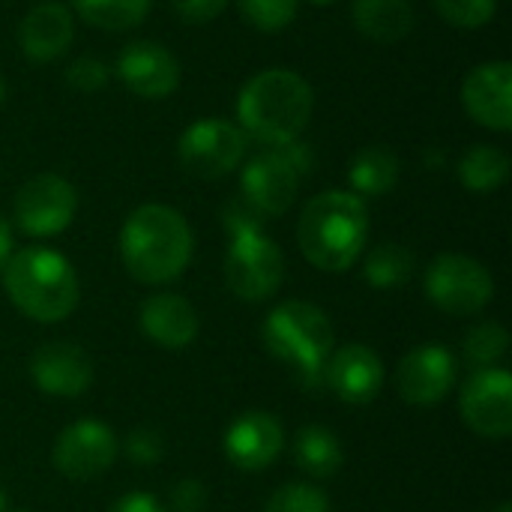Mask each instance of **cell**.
Returning <instances> with one entry per match:
<instances>
[{"label":"cell","instance_id":"27","mask_svg":"<svg viewBox=\"0 0 512 512\" xmlns=\"http://www.w3.org/2000/svg\"><path fill=\"white\" fill-rule=\"evenodd\" d=\"M507 348H510V333L498 321H483L465 336V354L477 369L498 366Z\"/></svg>","mask_w":512,"mask_h":512},{"label":"cell","instance_id":"7","mask_svg":"<svg viewBox=\"0 0 512 512\" xmlns=\"http://www.w3.org/2000/svg\"><path fill=\"white\" fill-rule=\"evenodd\" d=\"M285 279V255L261 228L231 234L225 255V285L243 303L270 300Z\"/></svg>","mask_w":512,"mask_h":512},{"label":"cell","instance_id":"29","mask_svg":"<svg viewBox=\"0 0 512 512\" xmlns=\"http://www.w3.org/2000/svg\"><path fill=\"white\" fill-rule=\"evenodd\" d=\"M237 6L240 15L264 33L285 30L297 15V0H237Z\"/></svg>","mask_w":512,"mask_h":512},{"label":"cell","instance_id":"41","mask_svg":"<svg viewBox=\"0 0 512 512\" xmlns=\"http://www.w3.org/2000/svg\"><path fill=\"white\" fill-rule=\"evenodd\" d=\"M9 512H30V510H9Z\"/></svg>","mask_w":512,"mask_h":512},{"label":"cell","instance_id":"11","mask_svg":"<svg viewBox=\"0 0 512 512\" xmlns=\"http://www.w3.org/2000/svg\"><path fill=\"white\" fill-rule=\"evenodd\" d=\"M459 411L465 426L486 438L504 441L512 432V378L507 369H474L459 393Z\"/></svg>","mask_w":512,"mask_h":512},{"label":"cell","instance_id":"21","mask_svg":"<svg viewBox=\"0 0 512 512\" xmlns=\"http://www.w3.org/2000/svg\"><path fill=\"white\" fill-rule=\"evenodd\" d=\"M351 18L354 27L378 45H393L414 27V9L408 0H354Z\"/></svg>","mask_w":512,"mask_h":512},{"label":"cell","instance_id":"16","mask_svg":"<svg viewBox=\"0 0 512 512\" xmlns=\"http://www.w3.org/2000/svg\"><path fill=\"white\" fill-rule=\"evenodd\" d=\"M324 384L348 405H369L378 399L387 381V369L381 357L360 342L342 345L324 363Z\"/></svg>","mask_w":512,"mask_h":512},{"label":"cell","instance_id":"33","mask_svg":"<svg viewBox=\"0 0 512 512\" xmlns=\"http://www.w3.org/2000/svg\"><path fill=\"white\" fill-rule=\"evenodd\" d=\"M168 504H171V512H204V507H207V486L201 480L186 477V480L171 486Z\"/></svg>","mask_w":512,"mask_h":512},{"label":"cell","instance_id":"31","mask_svg":"<svg viewBox=\"0 0 512 512\" xmlns=\"http://www.w3.org/2000/svg\"><path fill=\"white\" fill-rule=\"evenodd\" d=\"M66 81L78 93H96L108 84V66L99 57H78L66 69Z\"/></svg>","mask_w":512,"mask_h":512},{"label":"cell","instance_id":"6","mask_svg":"<svg viewBox=\"0 0 512 512\" xmlns=\"http://www.w3.org/2000/svg\"><path fill=\"white\" fill-rule=\"evenodd\" d=\"M309 165H312V153L300 141L273 147L249 159L240 174V192H243L240 201L261 219L288 213L291 204L297 201V189Z\"/></svg>","mask_w":512,"mask_h":512},{"label":"cell","instance_id":"23","mask_svg":"<svg viewBox=\"0 0 512 512\" xmlns=\"http://www.w3.org/2000/svg\"><path fill=\"white\" fill-rule=\"evenodd\" d=\"M348 183H351L354 195H360V198L387 195L399 183V156L390 147H384V144L363 147L351 159Z\"/></svg>","mask_w":512,"mask_h":512},{"label":"cell","instance_id":"34","mask_svg":"<svg viewBox=\"0 0 512 512\" xmlns=\"http://www.w3.org/2000/svg\"><path fill=\"white\" fill-rule=\"evenodd\" d=\"M171 3L186 24H207L219 18L228 6V0H171Z\"/></svg>","mask_w":512,"mask_h":512},{"label":"cell","instance_id":"30","mask_svg":"<svg viewBox=\"0 0 512 512\" xmlns=\"http://www.w3.org/2000/svg\"><path fill=\"white\" fill-rule=\"evenodd\" d=\"M441 18L462 30H477L489 24L498 12V0H432Z\"/></svg>","mask_w":512,"mask_h":512},{"label":"cell","instance_id":"35","mask_svg":"<svg viewBox=\"0 0 512 512\" xmlns=\"http://www.w3.org/2000/svg\"><path fill=\"white\" fill-rule=\"evenodd\" d=\"M108 512H168L162 507V501H156L153 495L147 492H129L123 498L114 501V507Z\"/></svg>","mask_w":512,"mask_h":512},{"label":"cell","instance_id":"36","mask_svg":"<svg viewBox=\"0 0 512 512\" xmlns=\"http://www.w3.org/2000/svg\"><path fill=\"white\" fill-rule=\"evenodd\" d=\"M12 252H15V240H12V228H9V222L0 216V270L6 267V261L12 258Z\"/></svg>","mask_w":512,"mask_h":512},{"label":"cell","instance_id":"20","mask_svg":"<svg viewBox=\"0 0 512 512\" xmlns=\"http://www.w3.org/2000/svg\"><path fill=\"white\" fill-rule=\"evenodd\" d=\"M75 36V18L63 3H39L33 6L21 27H18V45L27 60L33 63H51L63 57Z\"/></svg>","mask_w":512,"mask_h":512},{"label":"cell","instance_id":"28","mask_svg":"<svg viewBox=\"0 0 512 512\" xmlns=\"http://www.w3.org/2000/svg\"><path fill=\"white\" fill-rule=\"evenodd\" d=\"M264 512H330V498L312 483H288L270 495Z\"/></svg>","mask_w":512,"mask_h":512},{"label":"cell","instance_id":"12","mask_svg":"<svg viewBox=\"0 0 512 512\" xmlns=\"http://www.w3.org/2000/svg\"><path fill=\"white\" fill-rule=\"evenodd\" d=\"M117 453V435L105 423L78 420L57 435L51 447V465L69 480H96L114 465Z\"/></svg>","mask_w":512,"mask_h":512},{"label":"cell","instance_id":"17","mask_svg":"<svg viewBox=\"0 0 512 512\" xmlns=\"http://www.w3.org/2000/svg\"><path fill=\"white\" fill-rule=\"evenodd\" d=\"M30 378L45 396L78 399L93 384V360L81 345L48 342L30 357Z\"/></svg>","mask_w":512,"mask_h":512},{"label":"cell","instance_id":"18","mask_svg":"<svg viewBox=\"0 0 512 512\" xmlns=\"http://www.w3.org/2000/svg\"><path fill=\"white\" fill-rule=\"evenodd\" d=\"M225 456L240 471H264L285 447L282 423L267 411H246L240 414L225 432Z\"/></svg>","mask_w":512,"mask_h":512},{"label":"cell","instance_id":"38","mask_svg":"<svg viewBox=\"0 0 512 512\" xmlns=\"http://www.w3.org/2000/svg\"><path fill=\"white\" fill-rule=\"evenodd\" d=\"M6 99V81H3V75H0V102Z\"/></svg>","mask_w":512,"mask_h":512},{"label":"cell","instance_id":"24","mask_svg":"<svg viewBox=\"0 0 512 512\" xmlns=\"http://www.w3.org/2000/svg\"><path fill=\"white\" fill-rule=\"evenodd\" d=\"M459 180L471 192H495L510 180V156L495 144H477L459 159Z\"/></svg>","mask_w":512,"mask_h":512},{"label":"cell","instance_id":"9","mask_svg":"<svg viewBox=\"0 0 512 512\" xmlns=\"http://www.w3.org/2000/svg\"><path fill=\"white\" fill-rule=\"evenodd\" d=\"M246 132L222 117H207L192 123L177 144L180 165L201 180H219L231 174L246 159Z\"/></svg>","mask_w":512,"mask_h":512},{"label":"cell","instance_id":"4","mask_svg":"<svg viewBox=\"0 0 512 512\" xmlns=\"http://www.w3.org/2000/svg\"><path fill=\"white\" fill-rule=\"evenodd\" d=\"M3 288L12 306L39 324H57L69 318L81 300L75 267L48 246H27L6 261Z\"/></svg>","mask_w":512,"mask_h":512},{"label":"cell","instance_id":"8","mask_svg":"<svg viewBox=\"0 0 512 512\" xmlns=\"http://www.w3.org/2000/svg\"><path fill=\"white\" fill-rule=\"evenodd\" d=\"M426 297L447 315H477L492 303L495 279L477 258L447 252L438 255L426 270Z\"/></svg>","mask_w":512,"mask_h":512},{"label":"cell","instance_id":"37","mask_svg":"<svg viewBox=\"0 0 512 512\" xmlns=\"http://www.w3.org/2000/svg\"><path fill=\"white\" fill-rule=\"evenodd\" d=\"M0 512H9V498H6L3 489H0Z\"/></svg>","mask_w":512,"mask_h":512},{"label":"cell","instance_id":"5","mask_svg":"<svg viewBox=\"0 0 512 512\" xmlns=\"http://www.w3.org/2000/svg\"><path fill=\"white\" fill-rule=\"evenodd\" d=\"M261 339L279 363L312 378L324 375V363L333 354L336 342L327 312L306 300L279 303L267 315Z\"/></svg>","mask_w":512,"mask_h":512},{"label":"cell","instance_id":"1","mask_svg":"<svg viewBox=\"0 0 512 512\" xmlns=\"http://www.w3.org/2000/svg\"><path fill=\"white\" fill-rule=\"evenodd\" d=\"M192 228L168 204H141L120 228V261L141 285H168L192 261Z\"/></svg>","mask_w":512,"mask_h":512},{"label":"cell","instance_id":"25","mask_svg":"<svg viewBox=\"0 0 512 512\" xmlns=\"http://www.w3.org/2000/svg\"><path fill=\"white\" fill-rule=\"evenodd\" d=\"M414 273V255L402 243H381L366 255L363 276L375 288H402Z\"/></svg>","mask_w":512,"mask_h":512},{"label":"cell","instance_id":"19","mask_svg":"<svg viewBox=\"0 0 512 512\" xmlns=\"http://www.w3.org/2000/svg\"><path fill=\"white\" fill-rule=\"evenodd\" d=\"M138 324H141V333L165 351H183L201 333V318L195 306L186 297L171 294V291L147 297L141 306Z\"/></svg>","mask_w":512,"mask_h":512},{"label":"cell","instance_id":"3","mask_svg":"<svg viewBox=\"0 0 512 512\" xmlns=\"http://www.w3.org/2000/svg\"><path fill=\"white\" fill-rule=\"evenodd\" d=\"M369 240L366 201L345 189L315 195L297 222V243L303 258L324 273H345L354 267Z\"/></svg>","mask_w":512,"mask_h":512},{"label":"cell","instance_id":"39","mask_svg":"<svg viewBox=\"0 0 512 512\" xmlns=\"http://www.w3.org/2000/svg\"><path fill=\"white\" fill-rule=\"evenodd\" d=\"M495 512H512V504H510V501H504V504H501V507H498Z\"/></svg>","mask_w":512,"mask_h":512},{"label":"cell","instance_id":"15","mask_svg":"<svg viewBox=\"0 0 512 512\" xmlns=\"http://www.w3.org/2000/svg\"><path fill=\"white\" fill-rule=\"evenodd\" d=\"M462 105L474 123L492 132L512 129V63L489 60L468 72L462 84Z\"/></svg>","mask_w":512,"mask_h":512},{"label":"cell","instance_id":"13","mask_svg":"<svg viewBox=\"0 0 512 512\" xmlns=\"http://www.w3.org/2000/svg\"><path fill=\"white\" fill-rule=\"evenodd\" d=\"M459 381V363L444 345H420L408 351L396 369V390L408 405H438Z\"/></svg>","mask_w":512,"mask_h":512},{"label":"cell","instance_id":"40","mask_svg":"<svg viewBox=\"0 0 512 512\" xmlns=\"http://www.w3.org/2000/svg\"><path fill=\"white\" fill-rule=\"evenodd\" d=\"M312 3H318V6H330V3H336V0H312Z\"/></svg>","mask_w":512,"mask_h":512},{"label":"cell","instance_id":"22","mask_svg":"<svg viewBox=\"0 0 512 512\" xmlns=\"http://www.w3.org/2000/svg\"><path fill=\"white\" fill-rule=\"evenodd\" d=\"M291 456L300 471H306L315 480L336 477L345 465V450L336 432L327 426H303L291 444Z\"/></svg>","mask_w":512,"mask_h":512},{"label":"cell","instance_id":"10","mask_svg":"<svg viewBox=\"0 0 512 512\" xmlns=\"http://www.w3.org/2000/svg\"><path fill=\"white\" fill-rule=\"evenodd\" d=\"M15 225L27 237L63 234L78 213V192L60 174H36L15 192Z\"/></svg>","mask_w":512,"mask_h":512},{"label":"cell","instance_id":"32","mask_svg":"<svg viewBox=\"0 0 512 512\" xmlns=\"http://www.w3.org/2000/svg\"><path fill=\"white\" fill-rule=\"evenodd\" d=\"M123 450H126V456L135 465H156L165 456V444H162V438L153 429H132L126 435Z\"/></svg>","mask_w":512,"mask_h":512},{"label":"cell","instance_id":"26","mask_svg":"<svg viewBox=\"0 0 512 512\" xmlns=\"http://www.w3.org/2000/svg\"><path fill=\"white\" fill-rule=\"evenodd\" d=\"M72 6L87 24L102 30L138 27L150 12V0H72Z\"/></svg>","mask_w":512,"mask_h":512},{"label":"cell","instance_id":"14","mask_svg":"<svg viewBox=\"0 0 512 512\" xmlns=\"http://www.w3.org/2000/svg\"><path fill=\"white\" fill-rule=\"evenodd\" d=\"M117 78L141 99H168L180 87V63L177 57L150 39L129 42L114 63Z\"/></svg>","mask_w":512,"mask_h":512},{"label":"cell","instance_id":"2","mask_svg":"<svg viewBox=\"0 0 512 512\" xmlns=\"http://www.w3.org/2000/svg\"><path fill=\"white\" fill-rule=\"evenodd\" d=\"M315 111L312 84L291 69H264L252 75L237 99V117L246 138L285 147L294 144L309 126Z\"/></svg>","mask_w":512,"mask_h":512}]
</instances>
